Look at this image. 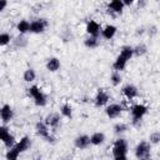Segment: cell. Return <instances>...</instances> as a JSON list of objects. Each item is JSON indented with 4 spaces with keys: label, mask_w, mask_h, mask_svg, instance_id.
Returning a JSON list of instances; mask_svg holds the SVG:
<instances>
[{
    "label": "cell",
    "mask_w": 160,
    "mask_h": 160,
    "mask_svg": "<svg viewBox=\"0 0 160 160\" xmlns=\"http://www.w3.org/2000/svg\"><path fill=\"white\" fill-rule=\"evenodd\" d=\"M110 100V95L105 89H98L95 96H94V105L96 108L105 106Z\"/></svg>",
    "instance_id": "cell-10"
},
{
    "label": "cell",
    "mask_w": 160,
    "mask_h": 160,
    "mask_svg": "<svg viewBox=\"0 0 160 160\" xmlns=\"http://www.w3.org/2000/svg\"><path fill=\"white\" fill-rule=\"evenodd\" d=\"M121 1H122V4H124L125 8L126 6H131L134 4V0H121Z\"/></svg>",
    "instance_id": "cell-33"
},
{
    "label": "cell",
    "mask_w": 160,
    "mask_h": 160,
    "mask_svg": "<svg viewBox=\"0 0 160 160\" xmlns=\"http://www.w3.org/2000/svg\"><path fill=\"white\" fill-rule=\"evenodd\" d=\"M64 160H70V159H64Z\"/></svg>",
    "instance_id": "cell-36"
},
{
    "label": "cell",
    "mask_w": 160,
    "mask_h": 160,
    "mask_svg": "<svg viewBox=\"0 0 160 160\" xmlns=\"http://www.w3.org/2000/svg\"><path fill=\"white\" fill-rule=\"evenodd\" d=\"M121 94L128 99V100H134L139 96V90L134 84H126L121 88Z\"/></svg>",
    "instance_id": "cell-13"
},
{
    "label": "cell",
    "mask_w": 160,
    "mask_h": 160,
    "mask_svg": "<svg viewBox=\"0 0 160 160\" xmlns=\"http://www.w3.org/2000/svg\"><path fill=\"white\" fill-rule=\"evenodd\" d=\"M105 134L101 132V131H95L91 134L90 136V145H94V146H100L105 142Z\"/></svg>",
    "instance_id": "cell-19"
},
{
    "label": "cell",
    "mask_w": 160,
    "mask_h": 160,
    "mask_svg": "<svg viewBox=\"0 0 160 160\" xmlns=\"http://www.w3.org/2000/svg\"><path fill=\"white\" fill-rule=\"evenodd\" d=\"M28 94L34 100V104L36 106L42 108V106H45L48 104V96H46V94L38 85H31L30 88H28Z\"/></svg>",
    "instance_id": "cell-2"
},
{
    "label": "cell",
    "mask_w": 160,
    "mask_h": 160,
    "mask_svg": "<svg viewBox=\"0 0 160 160\" xmlns=\"http://www.w3.org/2000/svg\"><path fill=\"white\" fill-rule=\"evenodd\" d=\"M11 35L9 32H0V46H6L11 42Z\"/></svg>",
    "instance_id": "cell-30"
},
{
    "label": "cell",
    "mask_w": 160,
    "mask_h": 160,
    "mask_svg": "<svg viewBox=\"0 0 160 160\" xmlns=\"http://www.w3.org/2000/svg\"><path fill=\"white\" fill-rule=\"evenodd\" d=\"M134 154L138 160H152L151 145L149 144V141L141 140L140 142H138V145L134 149Z\"/></svg>",
    "instance_id": "cell-3"
},
{
    "label": "cell",
    "mask_w": 160,
    "mask_h": 160,
    "mask_svg": "<svg viewBox=\"0 0 160 160\" xmlns=\"http://www.w3.org/2000/svg\"><path fill=\"white\" fill-rule=\"evenodd\" d=\"M160 142V131H154L149 136V144L150 145H158Z\"/></svg>",
    "instance_id": "cell-31"
},
{
    "label": "cell",
    "mask_w": 160,
    "mask_h": 160,
    "mask_svg": "<svg viewBox=\"0 0 160 160\" xmlns=\"http://www.w3.org/2000/svg\"><path fill=\"white\" fill-rule=\"evenodd\" d=\"M6 6H8V1L6 0H0V12L4 11L6 9Z\"/></svg>",
    "instance_id": "cell-32"
},
{
    "label": "cell",
    "mask_w": 160,
    "mask_h": 160,
    "mask_svg": "<svg viewBox=\"0 0 160 160\" xmlns=\"http://www.w3.org/2000/svg\"><path fill=\"white\" fill-rule=\"evenodd\" d=\"M11 41H12V44H14V46L16 49H22V48H25L28 45V39L25 38V35H20V34Z\"/></svg>",
    "instance_id": "cell-25"
},
{
    "label": "cell",
    "mask_w": 160,
    "mask_h": 160,
    "mask_svg": "<svg viewBox=\"0 0 160 160\" xmlns=\"http://www.w3.org/2000/svg\"><path fill=\"white\" fill-rule=\"evenodd\" d=\"M124 9H125V6L121 0H112V1L108 2V14H110L112 16L122 14Z\"/></svg>",
    "instance_id": "cell-12"
},
{
    "label": "cell",
    "mask_w": 160,
    "mask_h": 160,
    "mask_svg": "<svg viewBox=\"0 0 160 160\" xmlns=\"http://www.w3.org/2000/svg\"><path fill=\"white\" fill-rule=\"evenodd\" d=\"M128 151H129V146H128V141L122 138H119L114 141L112 144V149H111V152H112V156H124V155H128Z\"/></svg>",
    "instance_id": "cell-6"
},
{
    "label": "cell",
    "mask_w": 160,
    "mask_h": 160,
    "mask_svg": "<svg viewBox=\"0 0 160 160\" xmlns=\"http://www.w3.org/2000/svg\"><path fill=\"white\" fill-rule=\"evenodd\" d=\"M146 52H148V46L144 42H140L136 46H132V55L134 56L140 58V56H144Z\"/></svg>",
    "instance_id": "cell-23"
},
{
    "label": "cell",
    "mask_w": 160,
    "mask_h": 160,
    "mask_svg": "<svg viewBox=\"0 0 160 160\" xmlns=\"http://www.w3.org/2000/svg\"><path fill=\"white\" fill-rule=\"evenodd\" d=\"M138 5L139 6H144L145 5V1H138Z\"/></svg>",
    "instance_id": "cell-35"
},
{
    "label": "cell",
    "mask_w": 160,
    "mask_h": 160,
    "mask_svg": "<svg viewBox=\"0 0 160 160\" xmlns=\"http://www.w3.org/2000/svg\"><path fill=\"white\" fill-rule=\"evenodd\" d=\"M128 130H129V125H128L126 122H116V124L114 125V132L118 134V135L124 134V132H126Z\"/></svg>",
    "instance_id": "cell-29"
},
{
    "label": "cell",
    "mask_w": 160,
    "mask_h": 160,
    "mask_svg": "<svg viewBox=\"0 0 160 160\" xmlns=\"http://www.w3.org/2000/svg\"><path fill=\"white\" fill-rule=\"evenodd\" d=\"M44 122L46 124V126L51 130V132H54L61 124V115L59 112H50L45 116Z\"/></svg>",
    "instance_id": "cell-8"
},
{
    "label": "cell",
    "mask_w": 160,
    "mask_h": 160,
    "mask_svg": "<svg viewBox=\"0 0 160 160\" xmlns=\"http://www.w3.org/2000/svg\"><path fill=\"white\" fill-rule=\"evenodd\" d=\"M22 79H24L25 82H32V81H35V79H36V72H35V70L31 69V68H28V69L24 71V74H22Z\"/></svg>",
    "instance_id": "cell-27"
},
{
    "label": "cell",
    "mask_w": 160,
    "mask_h": 160,
    "mask_svg": "<svg viewBox=\"0 0 160 160\" xmlns=\"http://www.w3.org/2000/svg\"><path fill=\"white\" fill-rule=\"evenodd\" d=\"M30 146H31V140H30L29 136L25 135L19 141H16L12 148H10V149L6 150L5 159L6 160H18L19 156H20V154L28 151L30 149Z\"/></svg>",
    "instance_id": "cell-1"
},
{
    "label": "cell",
    "mask_w": 160,
    "mask_h": 160,
    "mask_svg": "<svg viewBox=\"0 0 160 160\" xmlns=\"http://www.w3.org/2000/svg\"><path fill=\"white\" fill-rule=\"evenodd\" d=\"M148 106L144 104H135L131 106L130 109V114H131V124L134 126H139L142 118L148 114Z\"/></svg>",
    "instance_id": "cell-4"
},
{
    "label": "cell",
    "mask_w": 160,
    "mask_h": 160,
    "mask_svg": "<svg viewBox=\"0 0 160 160\" xmlns=\"http://www.w3.org/2000/svg\"><path fill=\"white\" fill-rule=\"evenodd\" d=\"M128 60L126 59H124L122 56H120V55H118L116 58H115V60H114V62H112V69H114V71H118V72H121L122 70H125V68H126V65H128Z\"/></svg>",
    "instance_id": "cell-20"
},
{
    "label": "cell",
    "mask_w": 160,
    "mask_h": 160,
    "mask_svg": "<svg viewBox=\"0 0 160 160\" xmlns=\"http://www.w3.org/2000/svg\"><path fill=\"white\" fill-rule=\"evenodd\" d=\"M49 26V21L44 18L35 19L30 22V32L31 34H42Z\"/></svg>",
    "instance_id": "cell-9"
},
{
    "label": "cell",
    "mask_w": 160,
    "mask_h": 160,
    "mask_svg": "<svg viewBox=\"0 0 160 160\" xmlns=\"http://www.w3.org/2000/svg\"><path fill=\"white\" fill-rule=\"evenodd\" d=\"M114 160H128V155H124V156H115Z\"/></svg>",
    "instance_id": "cell-34"
},
{
    "label": "cell",
    "mask_w": 160,
    "mask_h": 160,
    "mask_svg": "<svg viewBox=\"0 0 160 160\" xmlns=\"http://www.w3.org/2000/svg\"><path fill=\"white\" fill-rule=\"evenodd\" d=\"M74 145L76 149H80V150H85L90 146V136L85 135V134H81V135H78L75 139H74Z\"/></svg>",
    "instance_id": "cell-16"
},
{
    "label": "cell",
    "mask_w": 160,
    "mask_h": 160,
    "mask_svg": "<svg viewBox=\"0 0 160 160\" xmlns=\"http://www.w3.org/2000/svg\"><path fill=\"white\" fill-rule=\"evenodd\" d=\"M116 31H118V28L115 25H111V24H108L105 25L101 31H100V36L105 40H111L115 35H116Z\"/></svg>",
    "instance_id": "cell-17"
},
{
    "label": "cell",
    "mask_w": 160,
    "mask_h": 160,
    "mask_svg": "<svg viewBox=\"0 0 160 160\" xmlns=\"http://www.w3.org/2000/svg\"><path fill=\"white\" fill-rule=\"evenodd\" d=\"M14 118V110L9 105V104H4L1 108H0V119L4 124H8Z\"/></svg>",
    "instance_id": "cell-15"
},
{
    "label": "cell",
    "mask_w": 160,
    "mask_h": 160,
    "mask_svg": "<svg viewBox=\"0 0 160 160\" xmlns=\"http://www.w3.org/2000/svg\"><path fill=\"white\" fill-rule=\"evenodd\" d=\"M16 30H18V32H19L20 35H25V34L30 32V21H28V20H25V19L20 20V21L16 24Z\"/></svg>",
    "instance_id": "cell-21"
},
{
    "label": "cell",
    "mask_w": 160,
    "mask_h": 160,
    "mask_svg": "<svg viewBox=\"0 0 160 160\" xmlns=\"http://www.w3.org/2000/svg\"><path fill=\"white\" fill-rule=\"evenodd\" d=\"M0 141L5 145L6 149L12 148L15 145V142H16L15 136L10 132V130L5 125H0Z\"/></svg>",
    "instance_id": "cell-7"
},
{
    "label": "cell",
    "mask_w": 160,
    "mask_h": 160,
    "mask_svg": "<svg viewBox=\"0 0 160 160\" xmlns=\"http://www.w3.org/2000/svg\"><path fill=\"white\" fill-rule=\"evenodd\" d=\"M121 81H122L121 74L118 72V71H112L111 75H110V82H111V85L112 86H118V85L121 84Z\"/></svg>",
    "instance_id": "cell-28"
},
{
    "label": "cell",
    "mask_w": 160,
    "mask_h": 160,
    "mask_svg": "<svg viewBox=\"0 0 160 160\" xmlns=\"http://www.w3.org/2000/svg\"><path fill=\"white\" fill-rule=\"evenodd\" d=\"M122 105L121 104H118V102H112V104H110V105H108L106 108H105V114H106V116L109 118V119H116V118H119L120 115H121V112H122Z\"/></svg>",
    "instance_id": "cell-11"
},
{
    "label": "cell",
    "mask_w": 160,
    "mask_h": 160,
    "mask_svg": "<svg viewBox=\"0 0 160 160\" xmlns=\"http://www.w3.org/2000/svg\"><path fill=\"white\" fill-rule=\"evenodd\" d=\"M61 66V62H60V59L56 58V56H51L46 60V64H45V68L49 72H56Z\"/></svg>",
    "instance_id": "cell-18"
},
{
    "label": "cell",
    "mask_w": 160,
    "mask_h": 160,
    "mask_svg": "<svg viewBox=\"0 0 160 160\" xmlns=\"http://www.w3.org/2000/svg\"><path fill=\"white\" fill-rule=\"evenodd\" d=\"M35 132H36L38 136H40L41 139H44L45 141H48L50 144H54L56 141V138L54 136V134L46 126V124L44 121H38L35 124Z\"/></svg>",
    "instance_id": "cell-5"
},
{
    "label": "cell",
    "mask_w": 160,
    "mask_h": 160,
    "mask_svg": "<svg viewBox=\"0 0 160 160\" xmlns=\"http://www.w3.org/2000/svg\"><path fill=\"white\" fill-rule=\"evenodd\" d=\"M100 45V38H95V36H88L85 40H84V46L92 50V49H96L98 46Z\"/></svg>",
    "instance_id": "cell-22"
},
{
    "label": "cell",
    "mask_w": 160,
    "mask_h": 160,
    "mask_svg": "<svg viewBox=\"0 0 160 160\" xmlns=\"http://www.w3.org/2000/svg\"><path fill=\"white\" fill-rule=\"evenodd\" d=\"M119 55L122 56L124 59H126L128 61L131 60V58L134 56V55H132V46H131V45H124V46L120 49Z\"/></svg>",
    "instance_id": "cell-26"
},
{
    "label": "cell",
    "mask_w": 160,
    "mask_h": 160,
    "mask_svg": "<svg viewBox=\"0 0 160 160\" xmlns=\"http://www.w3.org/2000/svg\"><path fill=\"white\" fill-rule=\"evenodd\" d=\"M86 32L89 36H95V38H100V31H101V25L95 21V20H89L86 22V28H85Z\"/></svg>",
    "instance_id": "cell-14"
},
{
    "label": "cell",
    "mask_w": 160,
    "mask_h": 160,
    "mask_svg": "<svg viewBox=\"0 0 160 160\" xmlns=\"http://www.w3.org/2000/svg\"><path fill=\"white\" fill-rule=\"evenodd\" d=\"M62 118H66V119H71L72 118V108L70 104L65 102L60 106V112H59Z\"/></svg>",
    "instance_id": "cell-24"
}]
</instances>
